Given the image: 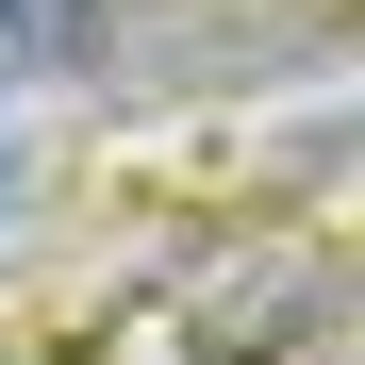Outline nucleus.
I'll use <instances>...</instances> for the list:
<instances>
[{"instance_id": "1", "label": "nucleus", "mask_w": 365, "mask_h": 365, "mask_svg": "<svg viewBox=\"0 0 365 365\" xmlns=\"http://www.w3.org/2000/svg\"><path fill=\"white\" fill-rule=\"evenodd\" d=\"M100 17L116 0H0V50L17 67H100Z\"/></svg>"}]
</instances>
